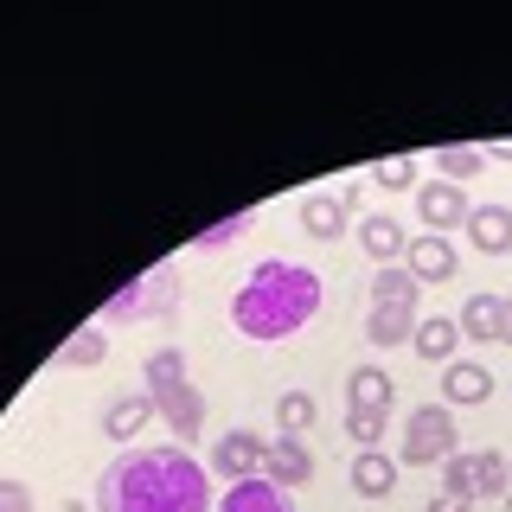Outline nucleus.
<instances>
[{"instance_id":"obj_19","label":"nucleus","mask_w":512,"mask_h":512,"mask_svg":"<svg viewBox=\"0 0 512 512\" xmlns=\"http://www.w3.org/2000/svg\"><path fill=\"white\" fill-rule=\"evenodd\" d=\"M359 250H365V256H378V269H384V263H404L410 237H404V224H397L391 212H372V218L359 224Z\"/></svg>"},{"instance_id":"obj_28","label":"nucleus","mask_w":512,"mask_h":512,"mask_svg":"<svg viewBox=\"0 0 512 512\" xmlns=\"http://www.w3.org/2000/svg\"><path fill=\"white\" fill-rule=\"evenodd\" d=\"M372 180L384 186V192H416V186H423V180H416V154H391V160H378V167H372Z\"/></svg>"},{"instance_id":"obj_22","label":"nucleus","mask_w":512,"mask_h":512,"mask_svg":"<svg viewBox=\"0 0 512 512\" xmlns=\"http://www.w3.org/2000/svg\"><path fill=\"white\" fill-rule=\"evenodd\" d=\"M416 359H436V365H448V359H455V352H461V327H455V320H448V314H423V320H416Z\"/></svg>"},{"instance_id":"obj_16","label":"nucleus","mask_w":512,"mask_h":512,"mask_svg":"<svg viewBox=\"0 0 512 512\" xmlns=\"http://www.w3.org/2000/svg\"><path fill=\"white\" fill-rule=\"evenodd\" d=\"M352 493H359V500H391L397 493V461L384 455V448H359V461H352Z\"/></svg>"},{"instance_id":"obj_8","label":"nucleus","mask_w":512,"mask_h":512,"mask_svg":"<svg viewBox=\"0 0 512 512\" xmlns=\"http://www.w3.org/2000/svg\"><path fill=\"white\" fill-rule=\"evenodd\" d=\"M148 397H154V410L173 423V436H180V448H186V442L205 429V391H199L192 378H180V384H160V391H148Z\"/></svg>"},{"instance_id":"obj_15","label":"nucleus","mask_w":512,"mask_h":512,"mask_svg":"<svg viewBox=\"0 0 512 512\" xmlns=\"http://www.w3.org/2000/svg\"><path fill=\"white\" fill-rule=\"evenodd\" d=\"M218 512H295V506H288V493L269 474H250V480H231V493L218 500Z\"/></svg>"},{"instance_id":"obj_25","label":"nucleus","mask_w":512,"mask_h":512,"mask_svg":"<svg viewBox=\"0 0 512 512\" xmlns=\"http://www.w3.org/2000/svg\"><path fill=\"white\" fill-rule=\"evenodd\" d=\"M186 378V352L180 346H160L154 359H141V391H160V384H180Z\"/></svg>"},{"instance_id":"obj_32","label":"nucleus","mask_w":512,"mask_h":512,"mask_svg":"<svg viewBox=\"0 0 512 512\" xmlns=\"http://www.w3.org/2000/svg\"><path fill=\"white\" fill-rule=\"evenodd\" d=\"M487 160H512V141H500V148H487Z\"/></svg>"},{"instance_id":"obj_29","label":"nucleus","mask_w":512,"mask_h":512,"mask_svg":"<svg viewBox=\"0 0 512 512\" xmlns=\"http://www.w3.org/2000/svg\"><path fill=\"white\" fill-rule=\"evenodd\" d=\"M346 442L352 448H378L384 442V410H346Z\"/></svg>"},{"instance_id":"obj_13","label":"nucleus","mask_w":512,"mask_h":512,"mask_svg":"<svg viewBox=\"0 0 512 512\" xmlns=\"http://www.w3.org/2000/svg\"><path fill=\"white\" fill-rule=\"evenodd\" d=\"M461 231L480 256H512V205H474Z\"/></svg>"},{"instance_id":"obj_34","label":"nucleus","mask_w":512,"mask_h":512,"mask_svg":"<svg viewBox=\"0 0 512 512\" xmlns=\"http://www.w3.org/2000/svg\"><path fill=\"white\" fill-rule=\"evenodd\" d=\"M506 512H512V493H506Z\"/></svg>"},{"instance_id":"obj_2","label":"nucleus","mask_w":512,"mask_h":512,"mask_svg":"<svg viewBox=\"0 0 512 512\" xmlns=\"http://www.w3.org/2000/svg\"><path fill=\"white\" fill-rule=\"evenodd\" d=\"M327 288L308 263H288V256H263V263L244 276V288L231 295V327L256 346H276L288 333H301L320 314Z\"/></svg>"},{"instance_id":"obj_27","label":"nucleus","mask_w":512,"mask_h":512,"mask_svg":"<svg viewBox=\"0 0 512 512\" xmlns=\"http://www.w3.org/2000/svg\"><path fill=\"white\" fill-rule=\"evenodd\" d=\"M256 224V212H237V218H218V224H205L199 237H192V250H224V244H237V237H244Z\"/></svg>"},{"instance_id":"obj_17","label":"nucleus","mask_w":512,"mask_h":512,"mask_svg":"<svg viewBox=\"0 0 512 512\" xmlns=\"http://www.w3.org/2000/svg\"><path fill=\"white\" fill-rule=\"evenodd\" d=\"M391 397H397V384L384 365H352L346 372V410H391Z\"/></svg>"},{"instance_id":"obj_12","label":"nucleus","mask_w":512,"mask_h":512,"mask_svg":"<svg viewBox=\"0 0 512 512\" xmlns=\"http://www.w3.org/2000/svg\"><path fill=\"white\" fill-rule=\"evenodd\" d=\"M404 269H410V276L416 282H448V276H455V269H461V256H455V244H448V237H410V250H404Z\"/></svg>"},{"instance_id":"obj_7","label":"nucleus","mask_w":512,"mask_h":512,"mask_svg":"<svg viewBox=\"0 0 512 512\" xmlns=\"http://www.w3.org/2000/svg\"><path fill=\"white\" fill-rule=\"evenodd\" d=\"M263 461H269V442L256 436V429H224V436L212 442V474H224V480L263 474Z\"/></svg>"},{"instance_id":"obj_11","label":"nucleus","mask_w":512,"mask_h":512,"mask_svg":"<svg viewBox=\"0 0 512 512\" xmlns=\"http://www.w3.org/2000/svg\"><path fill=\"white\" fill-rule=\"evenodd\" d=\"M455 327H461V340H474V346H500V333H506V295H468V301H461V314H455Z\"/></svg>"},{"instance_id":"obj_23","label":"nucleus","mask_w":512,"mask_h":512,"mask_svg":"<svg viewBox=\"0 0 512 512\" xmlns=\"http://www.w3.org/2000/svg\"><path fill=\"white\" fill-rule=\"evenodd\" d=\"M416 320H423V314H410V308H372V314H365V340H372V346H410Z\"/></svg>"},{"instance_id":"obj_31","label":"nucleus","mask_w":512,"mask_h":512,"mask_svg":"<svg viewBox=\"0 0 512 512\" xmlns=\"http://www.w3.org/2000/svg\"><path fill=\"white\" fill-rule=\"evenodd\" d=\"M429 512H468V500H455V493H436V500H429Z\"/></svg>"},{"instance_id":"obj_30","label":"nucleus","mask_w":512,"mask_h":512,"mask_svg":"<svg viewBox=\"0 0 512 512\" xmlns=\"http://www.w3.org/2000/svg\"><path fill=\"white\" fill-rule=\"evenodd\" d=\"M0 512H39V500H32L26 480H0Z\"/></svg>"},{"instance_id":"obj_1","label":"nucleus","mask_w":512,"mask_h":512,"mask_svg":"<svg viewBox=\"0 0 512 512\" xmlns=\"http://www.w3.org/2000/svg\"><path fill=\"white\" fill-rule=\"evenodd\" d=\"M96 512H218V500L205 461L167 442V448H122L96 480Z\"/></svg>"},{"instance_id":"obj_10","label":"nucleus","mask_w":512,"mask_h":512,"mask_svg":"<svg viewBox=\"0 0 512 512\" xmlns=\"http://www.w3.org/2000/svg\"><path fill=\"white\" fill-rule=\"evenodd\" d=\"M314 468H320V461H314V448L301 442V436H276V442H269V461H263V474L276 480L282 493H288V487H308V480H314Z\"/></svg>"},{"instance_id":"obj_24","label":"nucleus","mask_w":512,"mask_h":512,"mask_svg":"<svg viewBox=\"0 0 512 512\" xmlns=\"http://www.w3.org/2000/svg\"><path fill=\"white\" fill-rule=\"evenodd\" d=\"M436 173L442 180H455V186H468L487 173V148H468V141H455V148H436Z\"/></svg>"},{"instance_id":"obj_18","label":"nucleus","mask_w":512,"mask_h":512,"mask_svg":"<svg viewBox=\"0 0 512 512\" xmlns=\"http://www.w3.org/2000/svg\"><path fill=\"white\" fill-rule=\"evenodd\" d=\"M346 199H333V192H308V205H301V231L314 237V244H333V237H346Z\"/></svg>"},{"instance_id":"obj_3","label":"nucleus","mask_w":512,"mask_h":512,"mask_svg":"<svg viewBox=\"0 0 512 512\" xmlns=\"http://www.w3.org/2000/svg\"><path fill=\"white\" fill-rule=\"evenodd\" d=\"M180 314V269L173 263H154V269H141L135 282H122L116 295L103 301V327H135V320H173Z\"/></svg>"},{"instance_id":"obj_20","label":"nucleus","mask_w":512,"mask_h":512,"mask_svg":"<svg viewBox=\"0 0 512 512\" xmlns=\"http://www.w3.org/2000/svg\"><path fill=\"white\" fill-rule=\"evenodd\" d=\"M372 308H423V282L410 276L404 263H384L378 276H372Z\"/></svg>"},{"instance_id":"obj_14","label":"nucleus","mask_w":512,"mask_h":512,"mask_svg":"<svg viewBox=\"0 0 512 512\" xmlns=\"http://www.w3.org/2000/svg\"><path fill=\"white\" fill-rule=\"evenodd\" d=\"M154 416H160V410H154V397H148V391H122V397H116V404H109V410H103V436L128 448V442H135V436H141V429H148V423H154Z\"/></svg>"},{"instance_id":"obj_4","label":"nucleus","mask_w":512,"mask_h":512,"mask_svg":"<svg viewBox=\"0 0 512 512\" xmlns=\"http://www.w3.org/2000/svg\"><path fill=\"white\" fill-rule=\"evenodd\" d=\"M442 493H455V500H506L512 493V461L500 448H474V455H448L442 461Z\"/></svg>"},{"instance_id":"obj_33","label":"nucleus","mask_w":512,"mask_h":512,"mask_svg":"<svg viewBox=\"0 0 512 512\" xmlns=\"http://www.w3.org/2000/svg\"><path fill=\"white\" fill-rule=\"evenodd\" d=\"M500 346H512V295H506V333H500Z\"/></svg>"},{"instance_id":"obj_9","label":"nucleus","mask_w":512,"mask_h":512,"mask_svg":"<svg viewBox=\"0 0 512 512\" xmlns=\"http://www.w3.org/2000/svg\"><path fill=\"white\" fill-rule=\"evenodd\" d=\"M493 397V372L480 359H448L442 365V404L448 410H474V404H487Z\"/></svg>"},{"instance_id":"obj_5","label":"nucleus","mask_w":512,"mask_h":512,"mask_svg":"<svg viewBox=\"0 0 512 512\" xmlns=\"http://www.w3.org/2000/svg\"><path fill=\"white\" fill-rule=\"evenodd\" d=\"M455 442H461L455 410L448 404H416L410 423H404V455L397 461H410V468H442V461L455 455Z\"/></svg>"},{"instance_id":"obj_6","label":"nucleus","mask_w":512,"mask_h":512,"mask_svg":"<svg viewBox=\"0 0 512 512\" xmlns=\"http://www.w3.org/2000/svg\"><path fill=\"white\" fill-rule=\"evenodd\" d=\"M468 186H455V180H423L416 186V218L429 224V237H448L455 224H468Z\"/></svg>"},{"instance_id":"obj_21","label":"nucleus","mask_w":512,"mask_h":512,"mask_svg":"<svg viewBox=\"0 0 512 512\" xmlns=\"http://www.w3.org/2000/svg\"><path fill=\"white\" fill-rule=\"evenodd\" d=\"M103 359H109V327H103V320L77 327L71 340L52 352V365H64V372H84V365H103Z\"/></svg>"},{"instance_id":"obj_26","label":"nucleus","mask_w":512,"mask_h":512,"mask_svg":"<svg viewBox=\"0 0 512 512\" xmlns=\"http://www.w3.org/2000/svg\"><path fill=\"white\" fill-rule=\"evenodd\" d=\"M276 423H282V436H301V442H308V429H314V397H308V391H282V397H276Z\"/></svg>"}]
</instances>
